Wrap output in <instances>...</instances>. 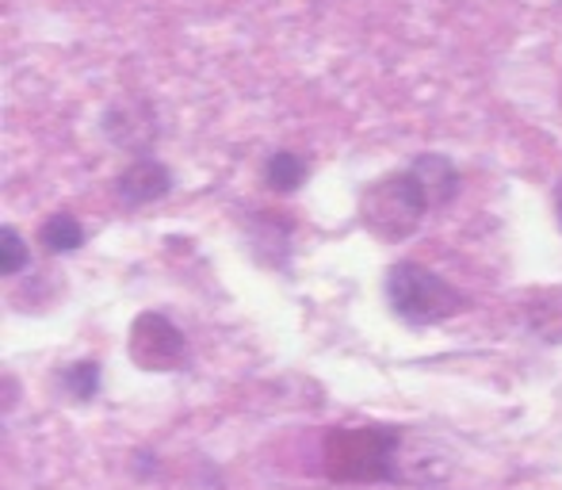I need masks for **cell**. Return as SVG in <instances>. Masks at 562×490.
Wrapping results in <instances>:
<instances>
[{
  "label": "cell",
  "mask_w": 562,
  "mask_h": 490,
  "mask_svg": "<svg viewBox=\"0 0 562 490\" xmlns=\"http://www.w3.org/2000/svg\"><path fill=\"white\" fill-rule=\"evenodd\" d=\"M386 299H391V311L409 326H437L463 311L467 303L459 288H451L445 276L417 260H398L386 268Z\"/></svg>",
  "instance_id": "cell-1"
},
{
  "label": "cell",
  "mask_w": 562,
  "mask_h": 490,
  "mask_svg": "<svg viewBox=\"0 0 562 490\" xmlns=\"http://www.w3.org/2000/svg\"><path fill=\"white\" fill-rule=\"evenodd\" d=\"M425 211H429V200L409 169L386 172L360 192V223L383 242L409 238L422 226Z\"/></svg>",
  "instance_id": "cell-2"
},
{
  "label": "cell",
  "mask_w": 562,
  "mask_h": 490,
  "mask_svg": "<svg viewBox=\"0 0 562 490\" xmlns=\"http://www.w3.org/2000/svg\"><path fill=\"white\" fill-rule=\"evenodd\" d=\"M402 433L383 425H348L326 437V471L345 483H375L391 479V464Z\"/></svg>",
  "instance_id": "cell-3"
},
{
  "label": "cell",
  "mask_w": 562,
  "mask_h": 490,
  "mask_svg": "<svg viewBox=\"0 0 562 490\" xmlns=\"http://www.w3.org/2000/svg\"><path fill=\"white\" fill-rule=\"evenodd\" d=\"M131 360L138 365L142 371H172L184 365L188 357V337L172 326L165 314H138L131 326Z\"/></svg>",
  "instance_id": "cell-4"
},
{
  "label": "cell",
  "mask_w": 562,
  "mask_h": 490,
  "mask_svg": "<svg viewBox=\"0 0 562 490\" xmlns=\"http://www.w3.org/2000/svg\"><path fill=\"white\" fill-rule=\"evenodd\" d=\"M115 192L126 208H146V203L165 200L172 192V172L161 162H154V157H138V162L119 172Z\"/></svg>",
  "instance_id": "cell-5"
},
{
  "label": "cell",
  "mask_w": 562,
  "mask_h": 490,
  "mask_svg": "<svg viewBox=\"0 0 562 490\" xmlns=\"http://www.w3.org/2000/svg\"><path fill=\"white\" fill-rule=\"evenodd\" d=\"M409 172H414L417 185H422L425 200H429V211L432 208H448V203L456 200L459 172H456V165H451L445 154H422L414 165H409Z\"/></svg>",
  "instance_id": "cell-6"
},
{
  "label": "cell",
  "mask_w": 562,
  "mask_h": 490,
  "mask_svg": "<svg viewBox=\"0 0 562 490\" xmlns=\"http://www.w3.org/2000/svg\"><path fill=\"white\" fill-rule=\"evenodd\" d=\"M38 245L46 253H77L85 245V226L77 223V215L58 211V215H50L38 226Z\"/></svg>",
  "instance_id": "cell-7"
},
{
  "label": "cell",
  "mask_w": 562,
  "mask_h": 490,
  "mask_svg": "<svg viewBox=\"0 0 562 490\" xmlns=\"http://www.w3.org/2000/svg\"><path fill=\"white\" fill-rule=\"evenodd\" d=\"M306 177V162L295 154V149H276L272 157L265 162V185L272 188V192H295L299 185H303Z\"/></svg>",
  "instance_id": "cell-8"
},
{
  "label": "cell",
  "mask_w": 562,
  "mask_h": 490,
  "mask_svg": "<svg viewBox=\"0 0 562 490\" xmlns=\"http://www.w3.org/2000/svg\"><path fill=\"white\" fill-rule=\"evenodd\" d=\"M61 387H66L77 402H89L92 394L100 391V365L97 360H77V365H69L61 371Z\"/></svg>",
  "instance_id": "cell-9"
},
{
  "label": "cell",
  "mask_w": 562,
  "mask_h": 490,
  "mask_svg": "<svg viewBox=\"0 0 562 490\" xmlns=\"http://www.w3.org/2000/svg\"><path fill=\"white\" fill-rule=\"evenodd\" d=\"M23 265H27V245H23L15 226H4V231H0V272L15 276V272H23Z\"/></svg>",
  "instance_id": "cell-10"
},
{
  "label": "cell",
  "mask_w": 562,
  "mask_h": 490,
  "mask_svg": "<svg viewBox=\"0 0 562 490\" xmlns=\"http://www.w3.org/2000/svg\"><path fill=\"white\" fill-rule=\"evenodd\" d=\"M555 211H559V223H562V180H559V188H555Z\"/></svg>",
  "instance_id": "cell-11"
}]
</instances>
